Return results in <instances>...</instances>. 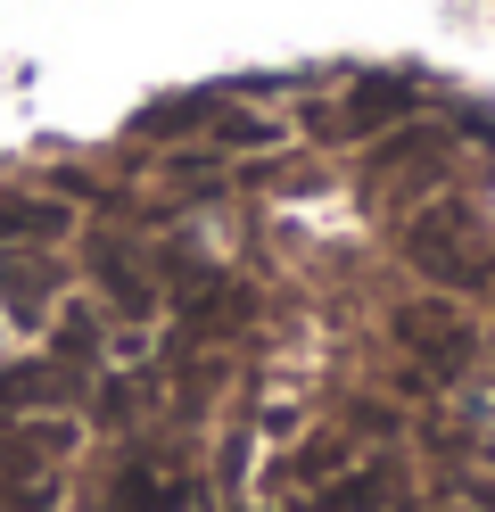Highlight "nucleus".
I'll use <instances>...</instances> for the list:
<instances>
[{
  "instance_id": "obj_1",
  "label": "nucleus",
  "mask_w": 495,
  "mask_h": 512,
  "mask_svg": "<svg viewBox=\"0 0 495 512\" xmlns=\"http://www.w3.org/2000/svg\"><path fill=\"white\" fill-rule=\"evenodd\" d=\"M405 265L429 273L438 290H495V240L462 199H438L405 223Z\"/></svg>"
},
{
  "instance_id": "obj_3",
  "label": "nucleus",
  "mask_w": 495,
  "mask_h": 512,
  "mask_svg": "<svg viewBox=\"0 0 495 512\" xmlns=\"http://www.w3.org/2000/svg\"><path fill=\"white\" fill-rule=\"evenodd\" d=\"M405 116H421V108H413V83H405V75H372V83L347 91V108L322 116V133L363 141V133H388V124H405Z\"/></svg>"
},
{
  "instance_id": "obj_4",
  "label": "nucleus",
  "mask_w": 495,
  "mask_h": 512,
  "mask_svg": "<svg viewBox=\"0 0 495 512\" xmlns=\"http://www.w3.org/2000/svg\"><path fill=\"white\" fill-rule=\"evenodd\" d=\"M388 496H396L388 471H347V479H330V488H314L297 512H388Z\"/></svg>"
},
{
  "instance_id": "obj_2",
  "label": "nucleus",
  "mask_w": 495,
  "mask_h": 512,
  "mask_svg": "<svg viewBox=\"0 0 495 512\" xmlns=\"http://www.w3.org/2000/svg\"><path fill=\"white\" fill-rule=\"evenodd\" d=\"M396 347L405 356H421V372H462L479 356V331H471V314L446 306V298H413V306H396Z\"/></svg>"
},
{
  "instance_id": "obj_5",
  "label": "nucleus",
  "mask_w": 495,
  "mask_h": 512,
  "mask_svg": "<svg viewBox=\"0 0 495 512\" xmlns=\"http://www.w3.org/2000/svg\"><path fill=\"white\" fill-rule=\"evenodd\" d=\"M66 232V207L58 199H0V240L33 248V240H58Z\"/></svg>"
}]
</instances>
